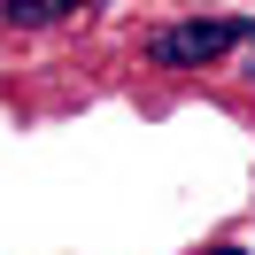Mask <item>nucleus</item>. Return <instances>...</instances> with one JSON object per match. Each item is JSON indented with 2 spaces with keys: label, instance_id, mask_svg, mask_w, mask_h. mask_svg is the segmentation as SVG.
Returning <instances> with one entry per match:
<instances>
[{
  "label": "nucleus",
  "instance_id": "1",
  "mask_svg": "<svg viewBox=\"0 0 255 255\" xmlns=\"http://www.w3.org/2000/svg\"><path fill=\"white\" fill-rule=\"evenodd\" d=\"M232 47H240L232 16H193V23H170V31L147 39V62L155 70H217Z\"/></svg>",
  "mask_w": 255,
  "mask_h": 255
},
{
  "label": "nucleus",
  "instance_id": "2",
  "mask_svg": "<svg viewBox=\"0 0 255 255\" xmlns=\"http://www.w3.org/2000/svg\"><path fill=\"white\" fill-rule=\"evenodd\" d=\"M85 0H8L0 8V23H16V31H47V23H62V16H78Z\"/></svg>",
  "mask_w": 255,
  "mask_h": 255
},
{
  "label": "nucleus",
  "instance_id": "3",
  "mask_svg": "<svg viewBox=\"0 0 255 255\" xmlns=\"http://www.w3.org/2000/svg\"><path fill=\"white\" fill-rule=\"evenodd\" d=\"M201 255H248V248H240V240H217V248H201Z\"/></svg>",
  "mask_w": 255,
  "mask_h": 255
},
{
  "label": "nucleus",
  "instance_id": "4",
  "mask_svg": "<svg viewBox=\"0 0 255 255\" xmlns=\"http://www.w3.org/2000/svg\"><path fill=\"white\" fill-rule=\"evenodd\" d=\"M248 62H255V54H248ZM248 78H255V70H248Z\"/></svg>",
  "mask_w": 255,
  "mask_h": 255
}]
</instances>
